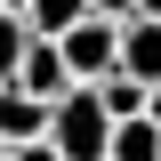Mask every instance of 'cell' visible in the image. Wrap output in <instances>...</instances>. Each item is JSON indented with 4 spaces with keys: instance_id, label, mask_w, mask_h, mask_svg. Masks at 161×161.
<instances>
[{
    "instance_id": "7a4b0ae2",
    "label": "cell",
    "mask_w": 161,
    "mask_h": 161,
    "mask_svg": "<svg viewBox=\"0 0 161 161\" xmlns=\"http://www.w3.org/2000/svg\"><path fill=\"white\" fill-rule=\"evenodd\" d=\"M64 48V73H73V89H97L105 73H121V16H80L73 32L57 40Z\"/></svg>"
},
{
    "instance_id": "7c38bea8",
    "label": "cell",
    "mask_w": 161,
    "mask_h": 161,
    "mask_svg": "<svg viewBox=\"0 0 161 161\" xmlns=\"http://www.w3.org/2000/svg\"><path fill=\"white\" fill-rule=\"evenodd\" d=\"M137 16H161V0H137Z\"/></svg>"
},
{
    "instance_id": "277c9868",
    "label": "cell",
    "mask_w": 161,
    "mask_h": 161,
    "mask_svg": "<svg viewBox=\"0 0 161 161\" xmlns=\"http://www.w3.org/2000/svg\"><path fill=\"white\" fill-rule=\"evenodd\" d=\"M121 73H137L145 89H161V16H129L121 24Z\"/></svg>"
},
{
    "instance_id": "8fae6325",
    "label": "cell",
    "mask_w": 161,
    "mask_h": 161,
    "mask_svg": "<svg viewBox=\"0 0 161 161\" xmlns=\"http://www.w3.org/2000/svg\"><path fill=\"white\" fill-rule=\"evenodd\" d=\"M89 8H97V16H121V24L137 16V0H89Z\"/></svg>"
},
{
    "instance_id": "3957f363",
    "label": "cell",
    "mask_w": 161,
    "mask_h": 161,
    "mask_svg": "<svg viewBox=\"0 0 161 161\" xmlns=\"http://www.w3.org/2000/svg\"><path fill=\"white\" fill-rule=\"evenodd\" d=\"M8 89H24V97H40V105H57V97H73V73H64V48H57V40H32Z\"/></svg>"
},
{
    "instance_id": "52a82bcc",
    "label": "cell",
    "mask_w": 161,
    "mask_h": 161,
    "mask_svg": "<svg viewBox=\"0 0 161 161\" xmlns=\"http://www.w3.org/2000/svg\"><path fill=\"white\" fill-rule=\"evenodd\" d=\"M105 161H161V121H113V145H105Z\"/></svg>"
},
{
    "instance_id": "ba28073f",
    "label": "cell",
    "mask_w": 161,
    "mask_h": 161,
    "mask_svg": "<svg viewBox=\"0 0 161 161\" xmlns=\"http://www.w3.org/2000/svg\"><path fill=\"white\" fill-rule=\"evenodd\" d=\"M24 48H32V24H24V8H0V89L16 80Z\"/></svg>"
},
{
    "instance_id": "9c48e42d",
    "label": "cell",
    "mask_w": 161,
    "mask_h": 161,
    "mask_svg": "<svg viewBox=\"0 0 161 161\" xmlns=\"http://www.w3.org/2000/svg\"><path fill=\"white\" fill-rule=\"evenodd\" d=\"M97 97H105V113H113V121H137V113H145V80H137V73H105Z\"/></svg>"
},
{
    "instance_id": "5b68a950",
    "label": "cell",
    "mask_w": 161,
    "mask_h": 161,
    "mask_svg": "<svg viewBox=\"0 0 161 161\" xmlns=\"http://www.w3.org/2000/svg\"><path fill=\"white\" fill-rule=\"evenodd\" d=\"M0 137L8 145H40L48 137V105L24 97V89H0Z\"/></svg>"
},
{
    "instance_id": "8992f818",
    "label": "cell",
    "mask_w": 161,
    "mask_h": 161,
    "mask_svg": "<svg viewBox=\"0 0 161 161\" xmlns=\"http://www.w3.org/2000/svg\"><path fill=\"white\" fill-rule=\"evenodd\" d=\"M80 16H97L89 0H24V24H32V40H64Z\"/></svg>"
},
{
    "instance_id": "6da1fadb",
    "label": "cell",
    "mask_w": 161,
    "mask_h": 161,
    "mask_svg": "<svg viewBox=\"0 0 161 161\" xmlns=\"http://www.w3.org/2000/svg\"><path fill=\"white\" fill-rule=\"evenodd\" d=\"M48 145H57L64 161H105V145H113V113H105L97 89H73V97L48 105Z\"/></svg>"
},
{
    "instance_id": "30bf717a",
    "label": "cell",
    "mask_w": 161,
    "mask_h": 161,
    "mask_svg": "<svg viewBox=\"0 0 161 161\" xmlns=\"http://www.w3.org/2000/svg\"><path fill=\"white\" fill-rule=\"evenodd\" d=\"M8 161H64V153H57V145H48V137H40V145H16V153H8Z\"/></svg>"
},
{
    "instance_id": "4fadbf2b",
    "label": "cell",
    "mask_w": 161,
    "mask_h": 161,
    "mask_svg": "<svg viewBox=\"0 0 161 161\" xmlns=\"http://www.w3.org/2000/svg\"><path fill=\"white\" fill-rule=\"evenodd\" d=\"M0 8H24V0H0Z\"/></svg>"
}]
</instances>
